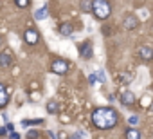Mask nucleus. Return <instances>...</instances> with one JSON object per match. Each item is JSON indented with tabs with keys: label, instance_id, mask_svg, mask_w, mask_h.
Returning <instances> with one entry per match:
<instances>
[{
	"label": "nucleus",
	"instance_id": "f257e3e1",
	"mask_svg": "<svg viewBox=\"0 0 153 139\" xmlns=\"http://www.w3.org/2000/svg\"><path fill=\"white\" fill-rule=\"evenodd\" d=\"M92 123L96 128L99 130H108V128H114L117 123H119V116L114 108H106V107H101V108H96L94 114H92Z\"/></svg>",
	"mask_w": 153,
	"mask_h": 139
},
{
	"label": "nucleus",
	"instance_id": "f03ea898",
	"mask_svg": "<svg viewBox=\"0 0 153 139\" xmlns=\"http://www.w3.org/2000/svg\"><path fill=\"white\" fill-rule=\"evenodd\" d=\"M110 4H108V0H92V13L96 15V18L99 20H106L110 16Z\"/></svg>",
	"mask_w": 153,
	"mask_h": 139
},
{
	"label": "nucleus",
	"instance_id": "7ed1b4c3",
	"mask_svg": "<svg viewBox=\"0 0 153 139\" xmlns=\"http://www.w3.org/2000/svg\"><path fill=\"white\" fill-rule=\"evenodd\" d=\"M51 69H52L54 74H65L68 71V63L65 60H54L52 65H51Z\"/></svg>",
	"mask_w": 153,
	"mask_h": 139
},
{
	"label": "nucleus",
	"instance_id": "20e7f679",
	"mask_svg": "<svg viewBox=\"0 0 153 139\" xmlns=\"http://www.w3.org/2000/svg\"><path fill=\"white\" fill-rule=\"evenodd\" d=\"M13 65V56L9 51H4V52H0V67L2 69H9Z\"/></svg>",
	"mask_w": 153,
	"mask_h": 139
},
{
	"label": "nucleus",
	"instance_id": "39448f33",
	"mask_svg": "<svg viewBox=\"0 0 153 139\" xmlns=\"http://www.w3.org/2000/svg\"><path fill=\"white\" fill-rule=\"evenodd\" d=\"M79 54H81V58H92V54H94L92 43H90V42H83V43L79 45Z\"/></svg>",
	"mask_w": 153,
	"mask_h": 139
},
{
	"label": "nucleus",
	"instance_id": "423d86ee",
	"mask_svg": "<svg viewBox=\"0 0 153 139\" xmlns=\"http://www.w3.org/2000/svg\"><path fill=\"white\" fill-rule=\"evenodd\" d=\"M24 40H25L29 45H34V43H38V33H36L34 29H27V31L24 33Z\"/></svg>",
	"mask_w": 153,
	"mask_h": 139
},
{
	"label": "nucleus",
	"instance_id": "0eeeda50",
	"mask_svg": "<svg viewBox=\"0 0 153 139\" xmlns=\"http://www.w3.org/2000/svg\"><path fill=\"white\" fill-rule=\"evenodd\" d=\"M137 25H139V18H137V16H133V15H128V16L124 18V29H128V31H133Z\"/></svg>",
	"mask_w": 153,
	"mask_h": 139
},
{
	"label": "nucleus",
	"instance_id": "6e6552de",
	"mask_svg": "<svg viewBox=\"0 0 153 139\" xmlns=\"http://www.w3.org/2000/svg\"><path fill=\"white\" fill-rule=\"evenodd\" d=\"M121 103L126 105V107H131V105L135 103V96H133L130 90H123V94H121Z\"/></svg>",
	"mask_w": 153,
	"mask_h": 139
},
{
	"label": "nucleus",
	"instance_id": "1a4fd4ad",
	"mask_svg": "<svg viewBox=\"0 0 153 139\" xmlns=\"http://www.w3.org/2000/svg\"><path fill=\"white\" fill-rule=\"evenodd\" d=\"M9 101V94H7V89L0 83V108H4Z\"/></svg>",
	"mask_w": 153,
	"mask_h": 139
},
{
	"label": "nucleus",
	"instance_id": "9d476101",
	"mask_svg": "<svg viewBox=\"0 0 153 139\" xmlns=\"http://www.w3.org/2000/svg\"><path fill=\"white\" fill-rule=\"evenodd\" d=\"M47 15H49V7H47V6H43V7L36 9L34 18H36V20H45V18H47Z\"/></svg>",
	"mask_w": 153,
	"mask_h": 139
},
{
	"label": "nucleus",
	"instance_id": "9b49d317",
	"mask_svg": "<svg viewBox=\"0 0 153 139\" xmlns=\"http://www.w3.org/2000/svg\"><path fill=\"white\" fill-rule=\"evenodd\" d=\"M72 31H74L72 24H67V22H65V24H61V25H59V33H61L63 36H70V34H72Z\"/></svg>",
	"mask_w": 153,
	"mask_h": 139
},
{
	"label": "nucleus",
	"instance_id": "f8f14e48",
	"mask_svg": "<svg viewBox=\"0 0 153 139\" xmlns=\"http://www.w3.org/2000/svg\"><path fill=\"white\" fill-rule=\"evenodd\" d=\"M139 54H140V58L142 60H151V56H153V52H151V49L149 47H140V51H139Z\"/></svg>",
	"mask_w": 153,
	"mask_h": 139
},
{
	"label": "nucleus",
	"instance_id": "ddd939ff",
	"mask_svg": "<svg viewBox=\"0 0 153 139\" xmlns=\"http://www.w3.org/2000/svg\"><path fill=\"white\" fill-rule=\"evenodd\" d=\"M126 139H140V132L135 128H128L126 130Z\"/></svg>",
	"mask_w": 153,
	"mask_h": 139
},
{
	"label": "nucleus",
	"instance_id": "4468645a",
	"mask_svg": "<svg viewBox=\"0 0 153 139\" xmlns=\"http://www.w3.org/2000/svg\"><path fill=\"white\" fill-rule=\"evenodd\" d=\"M47 112H49V114H56V112H58V103L51 99V101L47 103Z\"/></svg>",
	"mask_w": 153,
	"mask_h": 139
},
{
	"label": "nucleus",
	"instance_id": "2eb2a0df",
	"mask_svg": "<svg viewBox=\"0 0 153 139\" xmlns=\"http://www.w3.org/2000/svg\"><path fill=\"white\" fill-rule=\"evenodd\" d=\"M43 119H22V126H29V125H42Z\"/></svg>",
	"mask_w": 153,
	"mask_h": 139
},
{
	"label": "nucleus",
	"instance_id": "dca6fc26",
	"mask_svg": "<svg viewBox=\"0 0 153 139\" xmlns=\"http://www.w3.org/2000/svg\"><path fill=\"white\" fill-rule=\"evenodd\" d=\"M81 11L85 13L92 11V0H81Z\"/></svg>",
	"mask_w": 153,
	"mask_h": 139
},
{
	"label": "nucleus",
	"instance_id": "f3484780",
	"mask_svg": "<svg viewBox=\"0 0 153 139\" xmlns=\"http://www.w3.org/2000/svg\"><path fill=\"white\" fill-rule=\"evenodd\" d=\"M131 80H133V78H131V74H130V72H124V74H121V81H123V83H130Z\"/></svg>",
	"mask_w": 153,
	"mask_h": 139
},
{
	"label": "nucleus",
	"instance_id": "a211bd4d",
	"mask_svg": "<svg viewBox=\"0 0 153 139\" xmlns=\"http://www.w3.org/2000/svg\"><path fill=\"white\" fill-rule=\"evenodd\" d=\"M15 4H16L18 7H27L31 2H29V0H15Z\"/></svg>",
	"mask_w": 153,
	"mask_h": 139
},
{
	"label": "nucleus",
	"instance_id": "6ab92c4d",
	"mask_svg": "<svg viewBox=\"0 0 153 139\" xmlns=\"http://www.w3.org/2000/svg\"><path fill=\"white\" fill-rule=\"evenodd\" d=\"M128 123H130L131 126H135V125H139V117H137V116H130V117H128Z\"/></svg>",
	"mask_w": 153,
	"mask_h": 139
},
{
	"label": "nucleus",
	"instance_id": "aec40b11",
	"mask_svg": "<svg viewBox=\"0 0 153 139\" xmlns=\"http://www.w3.org/2000/svg\"><path fill=\"white\" fill-rule=\"evenodd\" d=\"M38 137V132L36 130H29L27 132V139H36Z\"/></svg>",
	"mask_w": 153,
	"mask_h": 139
},
{
	"label": "nucleus",
	"instance_id": "412c9836",
	"mask_svg": "<svg viewBox=\"0 0 153 139\" xmlns=\"http://www.w3.org/2000/svg\"><path fill=\"white\" fill-rule=\"evenodd\" d=\"M97 80H99V81H105V80H106V78H105V72H103V71H101V72H97Z\"/></svg>",
	"mask_w": 153,
	"mask_h": 139
},
{
	"label": "nucleus",
	"instance_id": "4be33fe9",
	"mask_svg": "<svg viewBox=\"0 0 153 139\" xmlns=\"http://www.w3.org/2000/svg\"><path fill=\"white\" fill-rule=\"evenodd\" d=\"M6 130H7V132H13V130H15V125H13V123H7V125H6Z\"/></svg>",
	"mask_w": 153,
	"mask_h": 139
},
{
	"label": "nucleus",
	"instance_id": "5701e85b",
	"mask_svg": "<svg viewBox=\"0 0 153 139\" xmlns=\"http://www.w3.org/2000/svg\"><path fill=\"white\" fill-rule=\"evenodd\" d=\"M11 139H20V134H16V132H11Z\"/></svg>",
	"mask_w": 153,
	"mask_h": 139
},
{
	"label": "nucleus",
	"instance_id": "b1692460",
	"mask_svg": "<svg viewBox=\"0 0 153 139\" xmlns=\"http://www.w3.org/2000/svg\"><path fill=\"white\" fill-rule=\"evenodd\" d=\"M6 132H7V130H6V126H2V128H0V135H2V137L6 135Z\"/></svg>",
	"mask_w": 153,
	"mask_h": 139
},
{
	"label": "nucleus",
	"instance_id": "393cba45",
	"mask_svg": "<svg viewBox=\"0 0 153 139\" xmlns=\"http://www.w3.org/2000/svg\"><path fill=\"white\" fill-rule=\"evenodd\" d=\"M61 121H63V123H68L70 119H68V116H61Z\"/></svg>",
	"mask_w": 153,
	"mask_h": 139
},
{
	"label": "nucleus",
	"instance_id": "a878e982",
	"mask_svg": "<svg viewBox=\"0 0 153 139\" xmlns=\"http://www.w3.org/2000/svg\"><path fill=\"white\" fill-rule=\"evenodd\" d=\"M2 45H4V36L0 34V47H2Z\"/></svg>",
	"mask_w": 153,
	"mask_h": 139
},
{
	"label": "nucleus",
	"instance_id": "bb28decb",
	"mask_svg": "<svg viewBox=\"0 0 153 139\" xmlns=\"http://www.w3.org/2000/svg\"><path fill=\"white\" fill-rule=\"evenodd\" d=\"M49 135H51V139H58V137H56V134H52V132H49Z\"/></svg>",
	"mask_w": 153,
	"mask_h": 139
}]
</instances>
